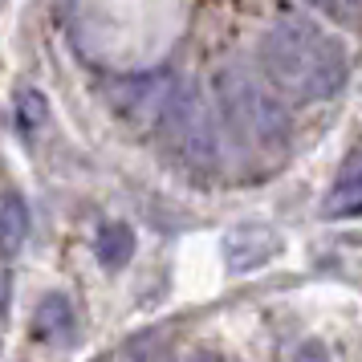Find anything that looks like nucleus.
I'll use <instances>...</instances> for the list:
<instances>
[{
	"instance_id": "f257e3e1",
	"label": "nucleus",
	"mask_w": 362,
	"mask_h": 362,
	"mask_svg": "<svg viewBox=\"0 0 362 362\" xmlns=\"http://www.w3.org/2000/svg\"><path fill=\"white\" fill-rule=\"evenodd\" d=\"M261 66L289 98L322 102L346 86L350 57L338 37L322 33L310 21H277L261 37Z\"/></svg>"
},
{
	"instance_id": "f03ea898",
	"label": "nucleus",
	"mask_w": 362,
	"mask_h": 362,
	"mask_svg": "<svg viewBox=\"0 0 362 362\" xmlns=\"http://www.w3.org/2000/svg\"><path fill=\"white\" fill-rule=\"evenodd\" d=\"M216 86H220V102H224L228 122L245 134V139L261 143V147H277V143H285V134H289L285 106H281L273 94H264L252 74L228 66L220 78H216Z\"/></svg>"
},
{
	"instance_id": "7ed1b4c3",
	"label": "nucleus",
	"mask_w": 362,
	"mask_h": 362,
	"mask_svg": "<svg viewBox=\"0 0 362 362\" xmlns=\"http://www.w3.org/2000/svg\"><path fill=\"white\" fill-rule=\"evenodd\" d=\"M163 122L171 147L180 151L187 163L196 167H212L216 163V127L212 115H208V102L199 98L196 86H180L163 98Z\"/></svg>"
},
{
	"instance_id": "20e7f679",
	"label": "nucleus",
	"mask_w": 362,
	"mask_h": 362,
	"mask_svg": "<svg viewBox=\"0 0 362 362\" xmlns=\"http://www.w3.org/2000/svg\"><path fill=\"white\" fill-rule=\"evenodd\" d=\"M281 252V236L264 224H240L224 236V261L232 273H252Z\"/></svg>"
},
{
	"instance_id": "39448f33",
	"label": "nucleus",
	"mask_w": 362,
	"mask_h": 362,
	"mask_svg": "<svg viewBox=\"0 0 362 362\" xmlns=\"http://www.w3.org/2000/svg\"><path fill=\"white\" fill-rule=\"evenodd\" d=\"M322 212L329 220H350V216H362V147H354L342 159L338 175H334V187L326 196V208Z\"/></svg>"
},
{
	"instance_id": "423d86ee",
	"label": "nucleus",
	"mask_w": 362,
	"mask_h": 362,
	"mask_svg": "<svg viewBox=\"0 0 362 362\" xmlns=\"http://www.w3.org/2000/svg\"><path fill=\"white\" fill-rule=\"evenodd\" d=\"M29 240V204L17 192L0 196V257H17Z\"/></svg>"
},
{
	"instance_id": "0eeeda50",
	"label": "nucleus",
	"mask_w": 362,
	"mask_h": 362,
	"mask_svg": "<svg viewBox=\"0 0 362 362\" xmlns=\"http://www.w3.org/2000/svg\"><path fill=\"white\" fill-rule=\"evenodd\" d=\"M69 329H74V305H69V297L49 293L33 313V334L53 342V338H66Z\"/></svg>"
},
{
	"instance_id": "6e6552de",
	"label": "nucleus",
	"mask_w": 362,
	"mask_h": 362,
	"mask_svg": "<svg viewBox=\"0 0 362 362\" xmlns=\"http://www.w3.org/2000/svg\"><path fill=\"white\" fill-rule=\"evenodd\" d=\"M94 252H98V261L106 269H122L134 252V232L127 224H102L98 240H94Z\"/></svg>"
},
{
	"instance_id": "1a4fd4ad",
	"label": "nucleus",
	"mask_w": 362,
	"mask_h": 362,
	"mask_svg": "<svg viewBox=\"0 0 362 362\" xmlns=\"http://www.w3.org/2000/svg\"><path fill=\"white\" fill-rule=\"evenodd\" d=\"M45 115H49V110H45V98H41L37 90H21V94H17V118H21V127H25V131H33V127H41V122H45Z\"/></svg>"
},
{
	"instance_id": "9d476101",
	"label": "nucleus",
	"mask_w": 362,
	"mask_h": 362,
	"mask_svg": "<svg viewBox=\"0 0 362 362\" xmlns=\"http://www.w3.org/2000/svg\"><path fill=\"white\" fill-rule=\"evenodd\" d=\"M310 4H317L322 13H329L334 21H350L362 13V0H310Z\"/></svg>"
},
{
	"instance_id": "9b49d317",
	"label": "nucleus",
	"mask_w": 362,
	"mask_h": 362,
	"mask_svg": "<svg viewBox=\"0 0 362 362\" xmlns=\"http://www.w3.org/2000/svg\"><path fill=\"white\" fill-rule=\"evenodd\" d=\"M289 362H329L326 346L313 342V338H305V342H297L293 350H289Z\"/></svg>"
},
{
	"instance_id": "f8f14e48",
	"label": "nucleus",
	"mask_w": 362,
	"mask_h": 362,
	"mask_svg": "<svg viewBox=\"0 0 362 362\" xmlns=\"http://www.w3.org/2000/svg\"><path fill=\"white\" fill-rule=\"evenodd\" d=\"M192 362H220L216 354H199V358H192Z\"/></svg>"
}]
</instances>
